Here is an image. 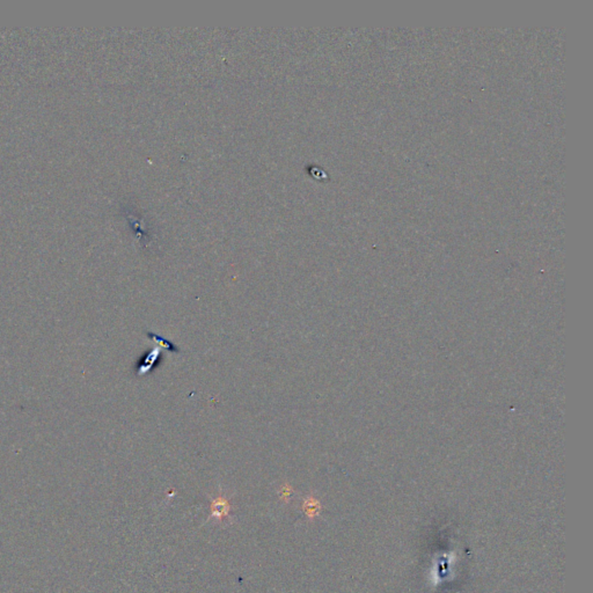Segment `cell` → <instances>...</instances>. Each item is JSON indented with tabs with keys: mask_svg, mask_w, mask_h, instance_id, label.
<instances>
[{
	"mask_svg": "<svg viewBox=\"0 0 593 593\" xmlns=\"http://www.w3.org/2000/svg\"><path fill=\"white\" fill-rule=\"evenodd\" d=\"M228 503L227 500L225 498H222V497H218V498L215 499L212 502L211 504V511H212V516L216 518H224L225 516H227L228 513Z\"/></svg>",
	"mask_w": 593,
	"mask_h": 593,
	"instance_id": "1",
	"label": "cell"
},
{
	"mask_svg": "<svg viewBox=\"0 0 593 593\" xmlns=\"http://www.w3.org/2000/svg\"><path fill=\"white\" fill-rule=\"evenodd\" d=\"M304 509H305L306 513L308 515V517L313 518L318 515L319 511H320L321 505L317 499L312 498V497H308V498L306 499L304 503Z\"/></svg>",
	"mask_w": 593,
	"mask_h": 593,
	"instance_id": "3",
	"label": "cell"
},
{
	"mask_svg": "<svg viewBox=\"0 0 593 593\" xmlns=\"http://www.w3.org/2000/svg\"><path fill=\"white\" fill-rule=\"evenodd\" d=\"M159 356H160V350H159V349H153L152 351L148 353V356L145 358L144 363H143V364L139 366V368H140V371H139L140 374L148 372L149 370L152 369V366L155 364V362H157V360H158Z\"/></svg>",
	"mask_w": 593,
	"mask_h": 593,
	"instance_id": "2",
	"label": "cell"
}]
</instances>
